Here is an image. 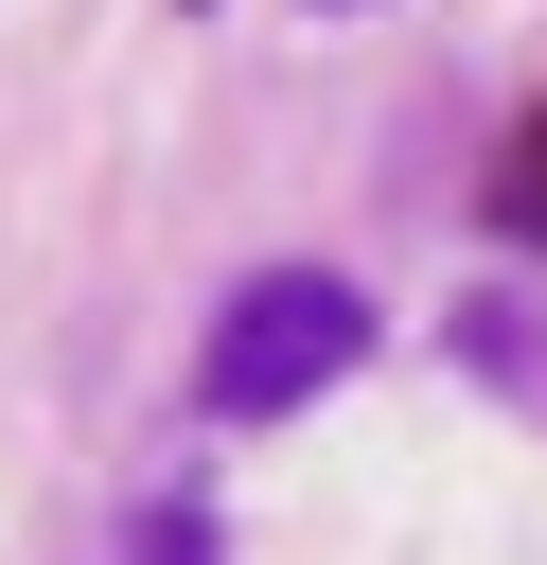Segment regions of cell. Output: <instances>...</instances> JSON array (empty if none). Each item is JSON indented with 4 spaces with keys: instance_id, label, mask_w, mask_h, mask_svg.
<instances>
[{
    "instance_id": "1",
    "label": "cell",
    "mask_w": 547,
    "mask_h": 565,
    "mask_svg": "<svg viewBox=\"0 0 547 565\" xmlns=\"http://www.w3.org/2000/svg\"><path fill=\"white\" fill-rule=\"evenodd\" d=\"M335 371H371V300H353L335 265H247V282L212 300V335H194V406H212V424H282V406H318Z\"/></svg>"
},
{
    "instance_id": "3",
    "label": "cell",
    "mask_w": 547,
    "mask_h": 565,
    "mask_svg": "<svg viewBox=\"0 0 547 565\" xmlns=\"http://www.w3.org/2000/svg\"><path fill=\"white\" fill-rule=\"evenodd\" d=\"M318 18H353V0H318Z\"/></svg>"
},
{
    "instance_id": "2",
    "label": "cell",
    "mask_w": 547,
    "mask_h": 565,
    "mask_svg": "<svg viewBox=\"0 0 547 565\" xmlns=\"http://www.w3.org/2000/svg\"><path fill=\"white\" fill-rule=\"evenodd\" d=\"M494 230H512V247H547V106L494 141Z\"/></svg>"
}]
</instances>
